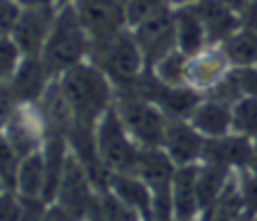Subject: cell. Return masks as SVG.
<instances>
[{
    "instance_id": "24",
    "label": "cell",
    "mask_w": 257,
    "mask_h": 221,
    "mask_svg": "<svg viewBox=\"0 0 257 221\" xmlns=\"http://www.w3.org/2000/svg\"><path fill=\"white\" fill-rule=\"evenodd\" d=\"M21 160L23 158L16 154V149L7 140L5 131L0 129V181L5 183L7 190H16V176H18Z\"/></svg>"
},
{
    "instance_id": "29",
    "label": "cell",
    "mask_w": 257,
    "mask_h": 221,
    "mask_svg": "<svg viewBox=\"0 0 257 221\" xmlns=\"http://www.w3.org/2000/svg\"><path fill=\"white\" fill-rule=\"evenodd\" d=\"M232 75L241 90V97H257V63L246 68H232Z\"/></svg>"
},
{
    "instance_id": "13",
    "label": "cell",
    "mask_w": 257,
    "mask_h": 221,
    "mask_svg": "<svg viewBox=\"0 0 257 221\" xmlns=\"http://www.w3.org/2000/svg\"><path fill=\"white\" fill-rule=\"evenodd\" d=\"M54 84V77L45 68L41 57H25L21 68L16 70L14 79L9 81L14 97L21 106H30V104H39L48 88Z\"/></svg>"
},
{
    "instance_id": "36",
    "label": "cell",
    "mask_w": 257,
    "mask_h": 221,
    "mask_svg": "<svg viewBox=\"0 0 257 221\" xmlns=\"http://www.w3.org/2000/svg\"><path fill=\"white\" fill-rule=\"evenodd\" d=\"M5 190H7V187H5V183H3V181H0V194H3V192H5Z\"/></svg>"
},
{
    "instance_id": "37",
    "label": "cell",
    "mask_w": 257,
    "mask_h": 221,
    "mask_svg": "<svg viewBox=\"0 0 257 221\" xmlns=\"http://www.w3.org/2000/svg\"><path fill=\"white\" fill-rule=\"evenodd\" d=\"M68 3H72V0H59V7H61V5H68Z\"/></svg>"
},
{
    "instance_id": "18",
    "label": "cell",
    "mask_w": 257,
    "mask_h": 221,
    "mask_svg": "<svg viewBox=\"0 0 257 221\" xmlns=\"http://www.w3.org/2000/svg\"><path fill=\"white\" fill-rule=\"evenodd\" d=\"M174 32H176V48L187 57L208 48V34L201 23V16L194 5L174 9Z\"/></svg>"
},
{
    "instance_id": "4",
    "label": "cell",
    "mask_w": 257,
    "mask_h": 221,
    "mask_svg": "<svg viewBox=\"0 0 257 221\" xmlns=\"http://www.w3.org/2000/svg\"><path fill=\"white\" fill-rule=\"evenodd\" d=\"M115 111L140 147H163L169 118L154 102L133 90H115Z\"/></svg>"
},
{
    "instance_id": "22",
    "label": "cell",
    "mask_w": 257,
    "mask_h": 221,
    "mask_svg": "<svg viewBox=\"0 0 257 221\" xmlns=\"http://www.w3.org/2000/svg\"><path fill=\"white\" fill-rule=\"evenodd\" d=\"M187 59L190 57L176 48L174 52H169L167 57L160 59V61L151 68V72L167 86H187Z\"/></svg>"
},
{
    "instance_id": "8",
    "label": "cell",
    "mask_w": 257,
    "mask_h": 221,
    "mask_svg": "<svg viewBox=\"0 0 257 221\" xmlns=\"http://www.w3.org/2000/svg\"><path fill=\"white\" fill-rule=\"evenodd\" d=\"M90 41H102L128 27V0H72Z\"/></svg>"
},
{
    "instance_id": "21",
    "label": "cell",
    "mask_w": 257,
    "mask_h": 221,
    "mask_svg": "<svg viewBox=\"0 0 257 221\" xmlns=\"http://www.w3.org/2000/svg\"><path fill=\"white\" fill-rule=\"evenodd\" d=\"M95 214L102 221H145L138 210H133L131 205H126L120 196H115L111 190L99 192L97 203H95Z\"/></svg>"
},
{
    "instance_id": "11",
    "label": "cell",
    "mask_w": 257,
    "mask_h": 221,
    "mask_svg": "<svg viewBox=\"0 0 257 221\" xmlns=\"http://www.w3.org/2000/svg\"><path fill=\"white\" fill-rule=\"evenodd\" d=\"M205 142L208 138L201 136L187 120H169L163 149L176 163V167H185V165H199L203 160Z\"/></svg>"
},
{
    "instance_id": "1",
    "label": "cell",
    "mask_w": 257,
    "mask_h": 221,
    "mask_svg": "<svg viewBox=\"0 0 257 221\" xmlns=\"http://www.w3.org/2000/svg\"><path fill=\"white\" fill-rule=\"evenodd\" d=\"M57 88L70 111L72 131L95 133L97 122L115 106V86L99 68L86 61L72 66L57 79ZM68 133V136H70Z\"/></svg>"
},
{
    "instance_id": "28",
    "label": "cell",
    "mask_w": 257,
    "mask_h": 221,
    "mask_svg": "<svg viewBox=\"0 0 257 221\" xmlns=\"http://www.w3.org/2000/svg\"><path fill=\"white\" fill-rule=\"evenodd\" d=\"M21 5L16 0H0V39L3 36H12L14 27L21 16Z\"/></svg>"
},
{
    "instance_id": "17",
    "label": "cell",
    "mask_w": 257,
    "mask_h": 221,
    "mask_svg": "<svg viewBox=\"0 0 257 221\" xmlns=\"http://www.w3.org/2000/svg\"><path fill=\"white\" fill-rule=\"evenodd\" d=\"M115 196H120L126 205H131L133 210L145 217V221L151 219V210H154V192L151 187L142 181L140 176L131 172H117V174H111L108 178V187Z\"/></svg>"
},
{
    "instance_id": "27",
    "label": "cell",
    "mask_w": 257,
    "mask_h": 221,
    "mask_svg": "<svg viewBox=\"0 0 257 221\" xmlns=\"http://www.w3.org/2000/svg\"><path fill=\"white\" fill-rule=\"evenodd\" d=\"M0 221H23V199L16 190L0 194Z\"/></svg>"
},
{
    "instance_id": "5",
    "label": "cell",
    "mask_w": 257,
    "mask_h": 221,
    "mask_svg": "<svg viewBox=\"0 0 257 221\" xmlns=\"http://www.w3.org/2000/svg\"><path fill=\"white\" fill-rule=\"evenodd\" d=\"M95 145H97L99 160L111 174L117 172L133 174L142 147L133 140V136L124 127L122 118L117 115L115 106L108 113H104V118L95 127Z\"/></svg>"
},
{
    "instance_id": "10",
    "label": "cell",
    "mask_w": 257,
    "mask_h": 221,
    "mask_svg": "<svg viewBox=\"0 0 257 221\" xmlns=\"http://www.w3.org/2000/svg\"><path fill=\"white\" fill-rule=\"evenodd\" d=\"M59 5H41V7H23L18 23L12 32V39L23 50L25 57H41L45 41L54 25Z\"/></svg>"
},
{
    "instance_id": "16",
    "label": "cell",
    "mask_w": 257,
    "mask_h": 221,
    "mask_svg": "<svg viewBox=\"0 0 257 221\" xmlns=\"http://www.w3.org/2000/svg\"><path fill=\"white\" fill-rule=\"evenodd\" d=\"M201 23L205 27L210 45H221L232 32L239 30V14L228 9L221 0H199L194 3Z\"/></svg>"
},
{
    "instance_id": "20",
    "label": "cell",
    "mask_w": 257,
    "mask_h": 221,
    "mask_svg": "<svg viewBox=\"0 0 257 221\" xmlns=\"http://www.w3.org/2000/svg\"><path fill=\"white\" fill-rule=\"evenodd\" d=\"M221 50L232 68H246L257 63V34L239 27L221 43Z\"/></svg>"
},
{
    "instance_id": "33",
    "label": "cell",
    "mask_w": 257,
    "mask_h": 221,
    "mask_svg": "<svg viewBox=\"0 0 257 221\" xmlns=\"http://www.w3.org/2000/svg\"><path fill=\"white\" fill-rule=\"evenodd\" d=\"M221 3L226 5L228 9H232L235 14H241V12L246 9V5L250 3V0H221Z\"/></svg>"
},
{
    "instance_id": "6",
    "label": "cell",
    "mask_w": 257,
    "mask_h": 221,
    "mask_svg": "<svg viewBox=\"0 0 257 221\" xmlns=\"http://www.w3.org/2000/svg\"><path fill=\"white\" fill-rule=\"evenodd\" d=\"M97 196H99V190L95 185L90 172L70 151L66 158V165H63V174H61V181H59L54 201L66 205L68 210H72L79 217L88 219L95 210Z\"/></svg>"
},
{
    "instance_id": "15",
    "label": "cell",
    "mask_w": 257,
    "mask_h": 221,
    "mask_svg": "<svg viewBox=\"0 0 257 221\" xmlns=\"http://www.w3.org/2000/svg\"><path fill=\"white\" fill-rule=\"evenodd\" d=\"M187 122L205 138H221L232 133V106L203 95L199 106L190 115Z\"/></svg>"
},
{
    "instance_id": "38",
    "label": "cell",
    "mask_w": 257,
    "mask_h": 221,
    "mask_svg": "<svg viewBox=\"0 0 257 221\" xmlns=\"http://www.w3.org/2000/svg\"><path fill=\"white\" fill-rule=\"evenodd\" d=\"M255 145H257V138H255Z\"/></svg>"
},
{
    "instance_id": "26",
    "label": "cell",
    "mask_w": 257,
    "mask_h": 221,
    "mask_svg": "<svg viewBox=\"0 0 257 221\" xmlns=\"http://www.w3.org/2000/svg\"><path fill=\"white\" fill-rule=\"evenodd\" d=\"M169 7L167 0H128V27L138 25V23H142L145 18L154 16L156 12H160V9Z\"/></svg>"
},
{
    "instance_id": "30",
    "label": "cell",
    "mask_w": 257,
    "mask_h": 221,
    "mask_svg": "<svg viewBox=\"0 0 257 221\" xmlns=\"http://www.w3.org/2000/svg\"><path fill=\"white\" fill-rule=\"evenodd\" d=\"M39 221H86V219L79 217V214H75L72 210H68L66 205L52 201V203L45 205V210L39 217Z\"/></svg>"
},
{
    "instance_id": "19",
    "label": "cell",
    "mask_w": 257,
    "mask_h": 221,
    "mask_svg": "<svg viewBox=\"0 0 257 221\" xmlns=\"http://www.w3.org/2000/svg\"><path fill=\"white\" fill-rule=\"evenodd\" d=\"M45 178H48V172H45V156H43V149H41L21 160L18 176H16L18 196H23V199H43Z\"/></svg>"
},
{
    "instance_id": "23",
    "label": "cell",
    "mask_w": 257,
    "mask_h": 221,
    "mask_svg": "<svg viewBox=\"0 0 257 221\" xmlns=\"http://www.w3.org/2000/svg\"><path fill=\"white\" fill-rule=\"evenodd\" d=\"M232 133L250 140L257 138V97H241L232 104Z\"/></svg>"
},
{
    "instance_id": "25",
    "label": "cell",
    "mask_w": 257,
    "mask_h": 221,
    "mask_svg": "<svg viewBox=\"0 0 257 221\" xmlns=\"http://www.w3.org/2000/svg\"><path fill=\"white\" fill-rule=\"evenodd\" d=\"M23 59H25V54L16 45V41L12 36H3L0 39V84H9L14 79Z\"/></svg>"
},
{
    "instance_id": "2",
    "label": "cell",
    "mask_w": 257,
    "mask_h": 221,
    "mask_svg": "<svg viewBox=\"0 0 257 221\" xmlns=\"http://www.w3.org/2000/svg\"><path fill=\"white\" fill-rule=\"evenodd\" d=\"M90 43L93 41H90L86 27L81 25L75 7L70 3L61 5L52 30H50V36L45 41V48L41 52V59L50 70V75L59 79L66 70L88 59Z\"/></svg>"
},
{
    "instance_id": "12",
    "label": "cell",
    "mask_w": 257,
    "mask_h": 221,
    "mask_svg": "<svg viewBox=\"0 0 257 221\" xmlns=\"http://www.w3.org/2000/svg\"><path fill=\"white\" fill-rule=\"evenodd\" d=\"M232 70L221 45H208L187 59V86L199 93H210Z\"/></svg>"
},
{
    "instance_id": "34",
    "label": "cell",
    "mask_w": 257,
    "mask_h": 221,
    "mask_svg": "<svg viewBox=\"0 0 257 221\" xmlns=\"http://www.w3.org/2000/svg\"><path fill=\"white\" fill-rule=\"evenodd\" d=\"M194 3H199V0H167V5L172 9H176V7H187V5H194Z\"/></svg>"
},
{
    "instance_id": "32",
    "label": "cell",
    "mask_w": 257,
    "mask_h": 221,
    "mask_svg": "<svg viewBox=\"0 0 257 221\" xmlns=\"http://www.w3.org/2000/svg\"><path fill=\"white\" fill-rule=\"evenodd\" d=\"M239 25L244 27V30L257 34V0H250L244 12L239 14Z\"/></svg>"
},
{
    "instance_id": "3",
    "label": "cell",
    "mask_w": 257,
    "mask_h": 221,
    "mask_svg": "<svg viewBox=\"0 0 257 221\" xmlns=\"http://www.w3.org/2000/svg\"><path fill=\"white\" fill-rule=\"evenodd\" d=\"M88 61L113 81L115 90L131 86L147 70L145 59H142V52L138 48V41L133 36L131 27L108 36V39L93 41Z\"/></svg>"
},
{
    "instance_id": "9",
    "label": "cell",
    "mask_w": 257,
    "mask_h": 221,
    "mask_svg": "<svg viewBox=\"0 0 257 221\" xmlns=\"http://www.w3.org/2000/svg\"><path fill=\"white\" fill-rule=\"evenodd\" d=\"M3 131L21 158L41 151L48 140V127L36 104L18 106L9 118V122L3 127Z\"/></svg>"
},
{
    "instance_id": "7",
    "label": "cell",
    "mask_w": 257,
    "mask_h": 221,
    "mask_svg": "<svg viewBox=\"0 0 257 221\" xmlns=\"http://www.w3.org/2000/svg\"><path fill=\"white\" fill-rule=\"evenodd\" d=\"M138 41V48L145 59V68L151 70L163 57L176 50V32H174V9L165 7L154 16L131 27Z\"/></svg>"
},
{
    "instance_id": "35",
    "label": "cell",
    "mask_w": 257,
    "mask_h": 221,
    "mask_svg": "<svg viewBox=\"0 0 257 221\" xmlns=\"http://www.w3.org/2000/svg\"><path fill=\"white\" fill-rule=\"evenodd\" d=\"M248 172H253L255 176H257V145H255V154H253V160H250V165H248Z\"/></svg>"
},
{
    "instance_id": "14",
    "label": "cell",
    "mask_w": 257,
    "mask_h": 221,
    "mask_svg": "<svg viewBox=\"0 0 257 221\" xmlns=\"http://www.w3.org/2000/svg\"><path fill=\"white\" fill-rule=\"evenodd\" d=\"M253 154L255 140L237 136V133H228L221 138H208L201 163H212L232 169V172H241V169H248Z\"/></svg>"
},
{
    "instance_id": "31",
    "label": "cell",
    "mask_w": 257,
    "mask_h": 221,
    "mask_svg": "<svg viewBox=\"0 0 257 221\" xmlns=\"http://www.w3.org/2000/svg\"><path fill=\"white\" fill-rule=\"evenodd\" d=\"M18 106H21V104L16 102V97H14L9 84H0V129L9 122V118H12L14 111H16Z\"/></svg>"
}]
</instances>
